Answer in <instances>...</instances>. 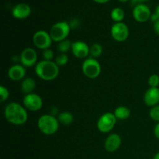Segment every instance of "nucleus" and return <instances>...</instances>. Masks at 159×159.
I'll return each mask as SVG.
<instances>
[{
  "instance_id": "1",
  "label": "nucleus",
  "mask_w": 159,
  "mask_h": 159,
  "mask_svg": "<svg viewBox=\"0 0 159 159\" xmlns=\"http://www.w3.org/2000/svg\"><path fill=\"white\" fill-rule=\"evenodd\" d=\"M4 116L8 122L16 126L23 125L28 119L26 108L15 102H10L6 106L4 110Z\"/></svg>"
},
{
  "instance_id": "2",
  "label": "nucleus",
  "mask_w": 159,
  "mask_h": 159,
  "mask_svg": "<svg viewBox=\"0 0 159 159\" xmlns=\"http://www.w3.org/2000/svg\"><path fill=\"white\" fill-rule=\"evenodd\" d=\"M35 73L43 81H52L59 74V67L52 61H40L35 65Z\"/></svg>"
},
{
  "instance_id": "3",
  "label": "nucleus",
  "mask_w": 159,
  "mask_h": 159,
  "mask_svg": "<svg viewBox=\"0 0 159 159\" xmlns=\"http://www.w3.org/2000/svg\"><path fill=\"white\" fill-rule=\"evenodd\" d=\"M37 127L45 135L54 134L59 128L58 120L50 114L42 115L37 120Z\"/></svg>"
},
{
  "instance_id": "4",
  "label": "nucleus",
  "mask_w": 159,
  "mask_h": 159,
  "mask_svg": "<svg viewBox=\"0 0 159 159\" xmlns=\"http://www.w3.org/2000/svg\"><path fill=\"white\" fill-rule=\"evenodd\" d=\"M70 25L65 21L57 22L54 23L51 28L50 35L53 41L59 43L67 38L70 33Z\"/></svg>"
},
{
  "instance_id": "5",
  "label": "nucleus",
  "mask_w": 159,
  "mask_h": 159,
  "mask_svg": "<svg viewBox=\"0 0 159 159\" xmlns=\"http://www.w3.org/2000/svg\"><path fill=\"white\" fill-rule=\"evenodd\" d=\"M82 72L89 79H96L101 73L99 62L93 57H88L84 61L82 66Z\"/></svg>"
},
{
  "instance_id": "6",
  "label": "nucleus",
  "mask_w": 159,
  "mask_h": 159,
  "mask_svg": "<svg viewBox=\"0 0 159 159\" xmlns=\"http://www.w3.org/2000/svg\"><path fill=\"white\" fill-rule=\"evenodd\" d=\"M117 119L112 113H106L99 118L97 121V128L101 133H109L116 124Z\"/></svg>"
},
{
  "instance_id": "7",
  "label": "nucleus",
  "mask_w": 159,
  "mask_h": 159,
  "mask_svg": "<svg viewBox=\"0 0 159 159\" xmlns=\"http://www.w3.org/2000/svg\"><path fill=\"white\" fill-rule=\"evenodd\" d=\"M52 39L49 33L44 30H38L33 36V42L36 48L40 50L48 49L51 46Z\"/></svg>"
},
{
  "instance_id": "8",
  "label": "nucleus",
  "mask_w": 159,
  "mask_h": 159,
  "mask_svg": "<svg viewBox=\"0 0 159 159\" xmlns=\"http://www.w3.org/2000/svg\"><path fill=\"white\" fill-rule=\"evenodd\" d=\"M23 107L26 110L32 112H36L40 110L43 106V100L39 95L36 93L25 95L23 99Z\"/></svg>"
},
{
  "instance_id": "9",
  "label": "nucleus",
  "mask_w": 159,
  "mask_h": 159,
  "mask_svg": "<svg viewBox=\"0 0 159 159\" xmlns=\"http://www.w3.org/2000/svg\"><path fill=\"white\" fill-rule=\"evenodd\" d=\"M111 36L116 41L124 42L128 38L129 29L124 23H115L111 27Z\"/></svg>"
},
{
  "instance_id": "10",
  "label": "nucleus",
  "mask_w": 159,
  "mask_h": 159,
  "mask_svg": "<svg viewBox=\"0 0 159 159\" xmlns=\"http://www.w3.org/2000/svg\"><path fill=\"white\" fill-rule=\"evenodd\" d=\"M20 59L23 66L25 68H30L37 64V54L33 48H26L21 52Z\"/></svg>"
},
{
  "instance_id": "11",
  "label": "nucleus",
  "mask_w": 159,
  "mask_h": 159,
  "mask_svg": "<svg viewBox=\"0 0 159 159\" xmlns=\"http://www.w3.org/2000/svg\"><path fill=\"white\" fill-rule=\"evenodd\" d=\"M71 51L73 55L77 58H86L89 55V47L86 43L81 40L72 42Z\"/></svg>"
},
{
  "instance_id": "12",
  "label": "nucleus",
  "mask_w": 159,
  "mask_h": 159,
  "mask_svg": "<svg viewBox=\"0 0 159 159\" xmlns=\"http://www.w3.org/2000/svg\"><path fill=\"white\" fill-rule=\"evenodd\" d=\"M151 11L149 8L144 4H138L133 10V16L136 21L144 23L151 19Z\"/></svg>"
},
{
  "instance_id": "13",
  "label": "nucleus",
  "mask_w": 159,
  "mask_h": 159,
  "mask_svg": "<svg viewBox=\"0 0 159 159\" xmlns=\"http://www.w3.org/2000/svg\"><path fill=\"white\" fill-rule=\"evenodd\" d=\"M121 142H122V140L119 134H111L106 139L105 143H104V148L107 152H114L120 147Z\"/></svg>"
},
{
  "instance_id": "14",
  "label": "nucleus",
  "mask_w": 159,
  "mask_h": 159,
  "mask_svg": "<svg viewBox=\"0 0 159 159\" xmlns=\"http://www.w3.org/2000/svg\"><path fill=\"white\" fill-rule=\"evenodd\" d=\"M144 103L148 107H153L159 104V89L150 88L146 91L144 96Z\"/></svg>"
},
{
  "instance_id": "15",
  "label": "nucleus",
  "mask_w": 159,
  "mask_h": 159,
  "mask_svg": "<svg viewBox=\"0 0 159 159\" xmlns=\"http://www.w3.org/2000/svg\"><path fill=\"white\" fill-rule=\"evenodd\" d=\"M26 68L22 65H14L9 68L8 71V76L12 81L23 80L26 75Z\"/></svg>"
},
{
  "instance_id": "16",
  "label": "nucleus",
  "mask_w": 159,
  "mask_h": 159,
  "mask_svg": "<svg viewBox=\"0 0 159 159\" xmlns=\"http://www.w3.org/2000/svg\"><path fill=\"white\" fill-rule=\"evenodd\" d=\"M31 9L30 6L25 3H20L16 5L12 10V14L15 18L19 20L26 19L30 15Z\"/></svg>"
},
{
  "instance_id": "17",
  "label": "nucleus",
  "mask_w": 159,
  "mask_h": 159,
  "mask_svg": "<svg viewBox=\"0 0 159 159\" xmlns=\"http://www.w3.org/2000/svg\"><path fill=\"white\" fill-rule=\"evenodd\" d=\"M36 82L34 79L31 78H26L23 80L21 83V91L25 95L33 93L34 90L35 89Z\"/></svg>"
},
{
  "instance_id": "18",
  "label": "nucleus",
  "mask_w": 159,
  "mask_h": 159,
  "mask_svg": "<svg viewBox=\"0 0 159 159\" xmlns=\"http://www.w3.org/2000/svg\"><path fill=\"white\" fill-rule=\"evenodd\" d=\"M113 114L115 115V116H116V118L117 120H127L130 117V110L127 107L120 106V107H118L117 108H116Z\"/></svg>"
},
{
  "instance_id": "19",
  "label": "nucleus",
  "mask_w": 159,
  "mask_h": 159,
  "mask_svg": "<svg viewBox=\"0 0 159 159\" xmlns=\"http://www.w3.org/2000/svg\"><path fill=\"white\" fill-rule=\"evenodd\" d=\"M58 122L65 126H68L72 124L74 120V116L69 112H62L58 115Z\"/></svg>"
},
{
  "instance_id": "20",
  "label": "nucleus",
  "mask_w": 159,
  "mask_h": 159,
  "mask_svg": "<svg viewBox=\"0 0 159 159\" xmlns=\"http://www.w3.org/2000/svg\"><path fill=\"white\" fill-rule=\"evenodd\" d=\"M125 16L124 11L121 8H114L111 11V18L115 23H120Z\"/></svg>"
},
{
  "instance_id": "21",
  "label": "nucleus",
  "mask_w": 159,
  "mask_h": 159,
  "mask_svg": "<svg viewBox=\"0 0 159 159\" xmlns=\"http://www.w3.org/2000/svg\"><path fill=\"white\" fill-rule=\"evenodd\" d=\"M102 54V47L99 43H95L89 48V55L93 58L100 57Z\"/></svg>"
},
{
  "instance_id": "22",
  "label": "nucleus",
  "mask_w": 159,
  "mask_h": 159,
  "mask_svg": "<svg viewBox=\"0 0 159 159\" xmlns=\"http://www.w3.org/2000/svg\"><path fill=\"white\" fill-rule=\"evenodd\" d=\"M71 44H72V43L69 40L65 39V40L59 42L57 48H58V51H60L61 54H66L68 51L71 49Z\"/></svg>"
},
{
  "instance_id": "23",
  "label": "nucleus",
  "mask_w": 159,
  "mask_h": 159,
  "mask_svg": "<svg viewBox=\"0 0 159 159\" xmlns=\"http://www.w3.org/2000/svg\"><path fill=\"white\" fill-rule=\"evenodd\" d=\"M55 62L57 66H64L68 62V57L66 54H60L56 57Z\"/></svg>"
},
{
  "instance_id": "24",
  "label": "nucleus",
  "mask_w": 159,
  "mask_h": 159,
  "mask_svg": "<svg viewBox=\"0 0 159 159\" xmlns=\"http://www.w3.org/2000/svg\"><path fill=\"white\" fill-rule=\"evenodd\" d=\"M149 116L153 120L159 123V104L155 107H152L149 111Z\"/></svg>"
},
{
  "instance_id": "25",
  "label": "nucleus",
  "mask_w": 159,
  "mask_h": 159,
  "mask_svg": "<svg viewBox=\"0 0 159 159\" xmlns=\"http://www.w3.org/2000/svg\"><path fill=\"white\" fill-rule=\"evenodd\" d=\"M148 85L150 88H158L159 85V76L156 74H153L149 77Z\"/></svg>"
},
{
  "instance_id": "26",
  "label": "nucleus",
  "mask_w": 159,
  "mask_h": 159,
  "mask_svg": "<svg viewBox=\"0 0 159 159\" xmlns=\"http://www.w3.org/2000/svg\"><path fill=\"white\" fill-rule=\"evenodd\" d=\"M9 96V90L4 87L3 85L0 86V101L1 102H5L8 99Z\"/></svg>"
},
{
  "instance_id": "27",
  "label": "nucleus",
  "mask_w": 159,
  "mask_h": 159,
  "mask_svg": "<svg viewBox=\"0 0 159 159\" xmlns=\"http://www.w3.org/2000/svg\"><path fill=\"white\" fill-rule=\"evenodd\" d=\"M54 51L50 49V48L44 50L43 51V54H42L43 60L45 61H52V59L54 58Z\"/></svg>"
},
{
  "instance_id": "28",
  "label": "nucleus",
  "mask_w": 159,
  "mask_h": 159,
  "mask_svg": "<svg viewBox=\"0 0 159 159\" xmlns=\"http://www.w3.org/2000/svg\"><path fill=\"white\" fill-rule=\"evenodd\" d=\"M154 134H155V138L159 139V123L155 125V128H154Z\"/></svg>"
},
{
  "instance_id": "29",
  "label": "nucleus",
  "mask_w": 159,
  "mask_h": 159,
  "mask_svg": "<svg viewBox=\"0 0 159 159\" xmlns=\"http://www.w3.org/2000/svg\"><path fill=\"white\" fill-rule=\"evenodd\" d=\"M153 27H154V30H155V34H156L158 36H159V20L156 21L155 23H154Z\"/></svg>"
},
{
  "instance_id": "30",
  "label": "nucleus",
  "mask_w": 159,
  "mask_h": 159,
  "mask_svg": "<svg viewBox=\"0 0 159 159\" xmlns=\"http://www.w3.org/2000/svg\"><path fill=\"white\" fill-rule=\"evenodd\" d=\"M148 1V0H131V2L133 4H135V3H138V4H141V2H144Z\"/></svg>"
},
{
  "instance_id": "31",
  "label": "nucleus",
  "mask_w": 159,
  "mask_h": 159,
  "mask_svg": "<svg viewBox=\"0 0 159 159\" xmlns=\"http://www.w3.org/2000/svg\"><path fill=\"white\" fill-rule=\"evenodd\" d=\"M93 1H95L96 2L98 3H106L107 2L110 1V0H93Z\"/></svg>"
},
{
  "instance_id": "32",
  "label": "nucleus",
  "mask_w": 159,
  "mask_h": 159,
  "mask_svg": "<svg viewBox=\"0 0 159 159\" xmlns=\"http://www.w3.org/2000/svg\"><path fill=\"white\" fill-rule=\"evenodd\" d=\"M155 14L159 17V4L157 6L156 9H155Z\"/></svg>"
},
{
  "instance_id": "33",
  "label": "nucleus",
  "mask_w": 159,
  "mask_h": 159,
  "mask_svg": "<svg viewBox=\"0 0 159 159\" xmlns=\"http://www.w3.org/2000/svg\"><path fill=\"white\" fill-rule=\"evenodd\" d=\"M153 159H159V152H158V153H157L156 155H155V156H154Z\"/></svg>"
},
{
  "instance_id": "34",
  "label": "nucleus",
  "mask_w": 159,
  "mask_h": 159,
  "mask_svg": "<svg viewBox=\"0 0 159 159\" xmlns=\"http://www.w3.org/2000/svg\"><path fill=\"white\" fill-rule=\"evenodd\" d=\"M120 2H127L128 1V0H119Z\"/></svg>"
}]
</instances>
